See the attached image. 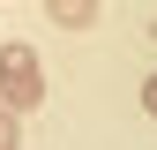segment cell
Instances as JSON below:
<instances>
[{
  "instance_id": "6da1fadb",
  "label": "cell",
  "mask_w": 157,
  "mask_h": 150,
  "mask_svg": "<svg viewBox=\"0 0 157 150\" xmlns=\"http://www.w3.org/2000/svg\"><path fill=\"white\" fill-rule=\"evenodd\" d=\"M0 90H8L15 112L45 98V90H37V60H30V45H0Z\"/></svg>"
},
{
  "instance_id": "7a4b0ae2",
  "label": "cell",
  "mask_w": 157,
  "mask_h": 150,
  "mask_svg": "<svg viewBox=\"0 0 157 150\" xmlns=\"http://www.w3.org/2000/svg\"><path fill=\"white\" fill-rule=\"evenodd\" d=\"M52 15H60V23H82V15H90V0H52Z\"/></svg>"
},
{
  "instance_id": "3957f363",
  "label": "cell",
  "mask_w": 157,
  "mask_h": 150,
  "mask_svg": "<svg viewBox=\"0 0 157 150\" xmlns=\"http://www.w3.org/2000/svg\"><path fill=\"white\" fill-rule=\"evenodd\" d=\"M0 150H23V135H15V112L0 120Z\"/></svg>"
},
{
  "instance_id": "277c9868",
  "label": "cell",
  "mask_w": 157,
  "mask_h": 150,
  "mask_svg": "<svg viewBox=\"0 0 157 150\" xmlns=\"http://www.w3.org/2000/svg\"><path fill=\"white\" fill-rule=\"evenodd\" d=\"M142 105H150V112H157V75H150V83H142Z\"/></svg>"
}]
</instances>
